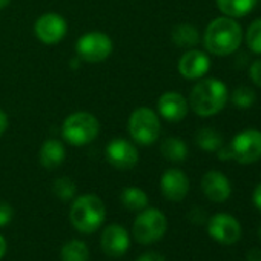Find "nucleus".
Wrapping results in <instances>:
<instances>
[{
	"label": "nucleus",
	"instance_id": "aec40b11",
	"mask_svg": "<svg viewBox=\"0 0 261 261\" xmlns=\"http://www.w3.org/2000/svg\"><path fill=\"white\" fill-rule=\"evenodd\" d=\"M160 152L166 160L172 163H181L188 157V146L183 140L177 137H168L162 142Z\"/></svg>",
	"mask_w": 261,
	"mask_h": 261
},
{
	"label": "nucleus",
	"instance_id": "f8f14e48",
	"mask_svg": "<svg viewBox=\"0 0 261 261\" xmlns=\"http://www.w3.org/2000/svg\"><path fill=\"white\" fill-rule=\"evenodd\" d=\"M100 244L108 256L120 258L127 252L130 246V237L121 224L114 223L103 229L100 237Z\"/></svg>",
	"mask_w": 261,
	"mask_h": 261
},
{
	"label": "nucleus",
	"instance_id": "f257e3e1",
	"mask_svg": "<svg viewBox=\"0 0 261 261\" xmlns=\"http://www.w3.org/2000/svg\"><path fill=\"white\" fill-rule=\"evenodd\" d=\"M241 40V27L230 17H218L207 25L203 43L211 54L229 56L240 48Z\"/></svg>",
	"mask_w": 261,
	"mask_h": 261
},
{
	"label": "nucleus",
	"instance_id": "f03ea898",
	"mask_svg": "<svg viewBox=\"0 0 261 261\" xmlns=\"http://www.w3.org/2000/svg\"><path fill=\"white\" fill-rule=\"evenodd\" d=\"M189 103L192 111L200 117H212L218 114L227 103V88L221 80H200L191 91Z\"/></svg>",
	"mask_w": 261,
	"mask_h": 261
},
{
	"label": "nucleus",
	"instance_id": "20e7f679",
	"mask_svg": "<svg viewBox=\"0 0 261 261\" xmlns=\"http://www.w3.org/2000/svg\"><path fill=\"white\" fill-rule=\"evenodd\" d=\"M100 123L91 112H74L62 124V136L72 146H85L97 139Z\"/></svg>",
	"mask_w": 261,
	"mask_h": 261
},
{
	"label": "nucleus",
	"instance_id": "6ab92c4d",
	"mask_svg": "<svg viewBox=\"0 0 261 261\" xmlns=\"http://www.w3.org/2000/svg\"><path fill=\"white\" fill-rule=\"evenodd\" d=\"M256 5V0H217L218 10L230 19L247 16Z\"/></svg>",
	"mask_w": 261,
	"mask_h": 261
},
{
	"label": "nucleus",
	"instance_id": "6e6552de",
	"mask_svg": "<svg viewBox=\"0 0 261 261\" xmlns=\"http://www.w3.org/2000/svg\"><path fill=\"white\" fill-rule=\"evenodd\" d=\"M75 51L82 60L88 63H98L111 56L112 40L105 33H86L77 40Z\"/></svg>",
	"mask_w": 261,
	"mask_h": 261
},
{
	"label": "nucleus",
	"instance_id": "7ed1b4c3",
	"mask_svg": "<svg viewBox=\"0 0 261 261\" xmlns=\"http://www.w3.org/2000/svg\"><path fill=\"white\" fill-rule=\"evenodd\" d=\"M106 218V207L100 197L94 194H85L77 197L69 209L71 224L80 233L97 232Z\"/></svg>",
	"mask_w": 261,
	"mask_h": 261
},
{
	"label": "nucleus",
	"instance_id": "0eeeda50",
	"mask_svg": "<svg viewBox=\"0 0 261 261\" xmlns=\"http://www.w3.org/2000/svg\"><path fill=\"white\" fill-rule=\"evenodd\" d=\"M232 159L240 165H252L261 159V130L246 129L238 133L229 145Z\"/></svg>",
	"mask_w": 261,
	"mask_h": 261
},
{
	"label": "nucleus",
	"instance_id": "f704fd0d",
	"mask_svg": "<svg viewBox=\"0 0 261 261\" xmlns=\"http://www.w3.org/2000/svg\"><path fill=\"white\" fill-rule=\"evenodd\" d=\"M10 2H11V0H0V10L7 8L10 5Z\"/></svg>",
	"mask_w": 261,
	"mask_h": 261
},
{
	"label": "nucleus",
	"instance_id": "5701e85b",
	"mask_svg": "<svg viewBox=\"0 0 261 261\" xmlns=\"http://www.w3.org/2000/svg\"><path fill=\"white\" fill-rule=\"evenodd\" d=\"M197 145L206 152H217L223 146V137L212 127H201L195 136Z\"/></svg>",
	"mask_w": 261,
	"mask_h": 261
},
{
	"label": "nucleus",
	"instance_id": "7c9ffc66",
	"mask_svg": "<svg viewBox=\"0 0 261 261\" xmlns=\"http://www.w3.org/2000/svg\"><path fill=\"white\" fill-rule=\"evenodd\" d=\"M252 200H253V204L256 206V209L261 211V183L255 188L253 195H252Z\"/></svg>",
	"mask_w": 261,
	"mask_h": 261
},
{
	"label": "nucleus",
	"instance_id": "72a5a7b5",
	"mask_svg": "<svg viewBox=\"0 0 261 261\" xmlns=\"http://www.w3.org/2000/svg\"><path fill=\"white\" fill-rule=\"evenodd\" d=\"M7 249H8V244H7V240L5 237L0 233V259H2L7 253Z\"/></svg>",
	"mask_w": 261,
	"mask_h": 261
},
{
	"label": "nucleus",
	"instance_id": "412c9836",
	"mask_svg": "<svg viewBox=\"0 0 261 261\" xmlns=\"http://www.w3.org/2000/svg\"><path fill=\"white\" fill-rule=\"evenodd\" d=\"M172 42L180 48H194L200 42V34L194 25L181 23L172 30Z\"/></svg>",
	"mask_w": 261,
	"mask_h": 261
},
{
	"label": "nucleus",
	"instance_id": "2eb2a0df",
	"mask_svg": "<svg viewBox=\"0 0 261 261\" xmlns=\"http://www.w3.org/2000/svg\"><path fill=\"white\" fill-rule=\"evenodd\" d=\"M201 189L204 195L214 203H223L232 194V186L229 178L220 171L206 172L201 178Z\"/></svg>",
	"mask_w": 261,
	"mask_h": 261
},
{
	"label": "nucleus",
	"instance_id": "1a4fd4ad",
	"mask_svg": "<svg viewBox=\"0 0 261 261\" xmlns=\"http://www.w3.org/2000/svg\"><path fill=\"white\" fill-rule=\"evenodd\" d=\"M207 233L220 244H235L241 237V226L230 214H215L207 223Z\"/></svg>",
	"mask_w": 261,
	"mask_h": 261
},
{
	"label": "nucleus",
	"instance_id": "bb28decb",
	"mask_svg": "<svg viewBox=\"0 0 261 261\" xmlns=\"http://www.w3.org/2000/svg\"><path fill=\"white\" fill-rule=\"evenodd\" d=\"M13 217H14V209L11 207V204L7 201H0V227L10 224Z\"/></svg>",
	"mask_w": 261,
	"mask_h": 261
},
{
	"label": "nucleus",
	"instance_id": "c756f323",
	"mask_svg": "<svg viewBox=\"0 0 261 261\" xmlns=\"http://www.w3.org/2000/svg\"><path fill=\"white\" fill-rule=\"evenodd\" d=\"M8 127V115L4 109H0V136H2Z\"/></svg>",
	"mask_w": 261,
	"mask_h": 261
},
{
	"label": "nucleus",
	"instance_id": "4be33fe9",
	"mask_svg": "<svg viewBox=\"0 0 261 261\" xmlns=\"http://www.w3.org/2000/svg\"><path fill=\"white\" fill-rule=\"evenodd\" d=\"M62 261H89V247L82 240H69L62 246Z\"/></svg>",
	"mask_w": 261,
	"mask_h": 261
},
{
	"label": "nucleus",
	"instance_id": "9d476101",
	"mask_svg": "<svg viewBox=\"0 0 261 261\" xmlns=\"http://www.w3.org/2000/svg\"><path fill=\"white\" fill-rule=\"evenodd\" d=\"M105 155L109 165L120 171H127L137 166L139 163V151L137 148L124 140V139H114L108 143L105 149Z\"/></svg>",
	"mask_w": 261,
	"mask_h": 261
},
{
	"label": "nucleus",
	"instance_id": "c85d7f7f",
	"mask_svg": "<svg viewBox=\"0 0 261 261\" xmlns=\"http://www.w3.org/2000/svg\"><path fill=\"white\" fill-rule=\"evenodd\" d=\"M136 261H166V258H165L160 252L151 250V252H145V253H142Z\"/></svg>",
	"mask_w": 261,
	"mask_h": 261
},
{
	"label": "nucleus",
	"instance_id": "393cba45",
	"mask_svg": "<svg viewBox=\"0 0 261 261\" xmlns=\"http://www.w3.org/2000/svg\"><path fill=\"white\" fill-rule=\"evenodd\" d=\"M232 103L237 106V108H250L253 103H255V98H256V94L252 88L249 86H238L233 89L232 92Z\"/></svg>",
	"mask_w": 261,
	"mask_h": 261
},
{
	"label": "nucleus",
	"instance_id": "473e14b6",
	"mask_svg": "<svg viewBox=\"0 0 261 261\" xmlns=\"http://www.w3.org/2000/svg\"><path fill=\"white\" fill-rule=\"evenodd\" d=\"M247 261H261V250L259 249H250L247 252Z\"/></svg>",
	"mask_w": 261,
	"mask_h": 261
},
{
	"label": "nucleus",
	"instance_id": "b1692460",
	"mask_svg": "<svg viewBox=\"0 0 261 261\" xmlns=\"http://www.w3.org/2000/svg\"><path fill=\"white\" fill-rule=\"evenodd\" d=\"M53 191H54V194H56L57 198H60L63 201H69V200L74 198V195L77 192V186H75V183L71 178L60 177V178H57L54 181Z\"/></svg>",
	"mask_w": 261,
	"mask_h": 261
},
{
	"label": "nucleus",
	"instance_id": "a211bd4d",
	"mask_svg": "<svg viewBox=\"0 0 261 261\" xmlns=\"http://www.w3.org/2000/svg\"><path fill=\"white\" fill-rule=\"evenodd\" d=\"M120 201L127 211L140 212V211L148 207L149 198H148V195H146V192L143 189H140L137 186H129V188H124L121 191Z\"/></svg>",
	"mask_w": 261,
	"mask_h": 261
},
{
	"label": "nucleus",
	"instance_id": "9b49d317",
	"mask_svg": "<svg viewBox=\"0 0 261 261\" xmlns=\"http://www.w3.org/2000/svg\"><path fill=\"white\" fill-rule=\"evenodd\" d=\"M34 33L40 42H43L46 45H56L66 36L68 23L60 14L46 13L36 20Z\"/></svg>",
	"mask_w": 261,
	"mask_h": 261
},
{
	"label": "nucleus",
	"instance_id": "ddd939ff",
	"mask_svg": "<svg viewBox=\"0 0 261 261\" xmlns=\"http://www.w3.org/2000/svg\"><path fill=\"white\" fill-rule=\"evenodd\" d=\"M160 189L169 201H181L189 192V178L180 169H168L160 178Z\"/></svg>",
	"mask_w": 261,
	"mask_h": 261
},
{
	"label": "nucleus",
	"instance_id": "2f4dec72",
	"mask_svg": "<svg viewBox=\"0 0 261 261\" xmlns=\"http://www.w3.org/2000/svg\"><path fill=\"white\" fill-rule=\"evenodd\" d=\"M217 155H218L220 160H229V159H232V154H230L229 146H221V148L217 151Z\"/></svg>",
	"mask_w": 261,
	"mask_h": 261
},
{
	"label": "nucleus",
	"instance_id": "c9c22d12",
	"mask_svg": "<svg viewBox=\"0 0 261 261\" xmlns=\"http://www.w3.org/2000/svg\"><path fill=\"white\" fill-rule=\"evenodd\" d=\"M259 238H261V226H259Z\"/></svg>",
	"mask_w": 261,
	"mask_h": 261
},
{
	"label": "nucleus",
	"instance_id": "cd10ccee",
	"mask_svg": "<svg viewBox=\"0 0 261 261\" xmlns=\"http://www.w3.org/2000/svg\"><path fill=\"white\" fill-rule=\"evenodd\" d=\"M249 75H250V80L261 88V59L255 60L252 65H250V69H249Z\"/></svg>",
	"mask_w": 261,
	"mask_h": 261
},
{
	"label": "nucleus",
	"instance_id": "423d86ee",
	"mask_svg": "<svg viewBox=\"0 0 261 261\" xmlns=\"http://www.w3.org/2000/svg\"><path fill=\"white\" fill-rule=\"evenodd\" d=\"M168 230V220L166 215L155 209L146 207L140 211L137 218L133 224V235L140 244H152L157 243L165 237Z\"/></svg>",
	"mask_w": 261,
	"mask_h": 261
},
{
	"label": "nucleus",
	"instance_id": "a878e982",
	"mask_svg": "<svg viewBox=\"0 0 261 261\" xmlns=\"http://www.w3.org/2000/svg\"><path fill=\"white\" fill-rule=\"evenodd\" d=\"M246 42L252 53L261 54V19H256L250 23L246 33Z\"/></svg>",
	"mask_w": 261,
	"mask_h": 261
},
{
	"label": "nucleus",
	"instance_id": "f3484780",
	"mask_svg": "<svg viewBox=\"0 0 261 261\" xmlns=\"http://www.w3.org/2000/svg\"><path fill=\"white\" fill-rule=\"evenodd\" d=\"M66 159V151L65 146L60 140L56 139H49L43 143L40 152H39V160L40 165L49 171L57 169L59 166H62V163Z\"/></svg>",
	"mask_w": 261,
	"mask_h": 261
},
{
	"label": "nucleus",
	"instance_id": "39448f33",
	"mask_svg": "<svg viewBox=\"0 0 261 261\" xmlns=\"http://www.w3.org/2000/svg\"><path fill=\"white\" fill-rule=\"evenodd\" d=\"M127 129L130 137L142 146L152 145L159 140L162 133L160 118L151 108H137L129 117Z\"/></svg>",
	"mask_w": 261,
	"mask_h": 261
},
{
	"label": "nucleus",
	"instance_id": "dca6fc26",
	"mask_svg": "<svg viewBox=\"0 0 261 261\" xmlns=\"http://www.w3.org/2000/svg\"><path fill=\"white\" fill-rule=\"evenodd\" d=\"M159 114L168 121H181L189 111L188 100L178 92H165L157 103Z\"/></svg>",
	"mask_w": 261,
	"mask_h": 261
},
{
	"label": "nucleus",
	"instance_id": "4468645a",
	"mask_svg": "<svg viewBox=\"0 0 261 261\" xmlns=\"http://www.w3.org/2000/svg\"><path fill=\"white\" fill-rule=\"evenodd\" d=\"M211 68V60L207 54L198 49L186 51L178 60V72L188 80L201 79Z\"/></svg>",
	"mask_w": 261,
	"mask_h": 261
}]
</instances>
